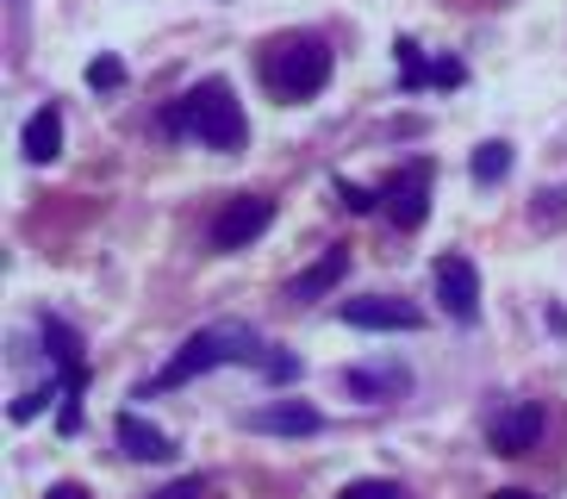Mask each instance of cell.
<instances>
[{
	"label": "cell",
	"mask_w": 567,
	"mask_h": 499,
	"mask_svg": "<svg viewBox=\"0 0 567 499\" xmlns=\"http://www.w3.org/2000/svg\"><path fill=\"white\" fill-rule=\"evenodd\" d=\"M262 368L268 363V344L256 325H237V318H218V325H206V332H194L175 356L163 363V375H151V381L137 387V399L151 394H175V387L200 381V375H213V368Z\"/></svg>",
	"instance_id": "6da1fadb"
},
{
	"label": "cell",
	"mask_w": 567,
	"mask_h": 499,
	"mask_svg": "<svg viewBox=\"0 0 567 499\" xmlns=\"http://www.w3.org/2000/svg\"><path fill=\"white\" fill-rule=\"evenodd\" d=\"M156 132L163 138H194V144H206V150H244L250 119H244V106H237V94H231L225 75H206L200 88H187L182 100H168L163 119H156Z\"/></svg>",
	"instance_id": "7a4b0ae2"
},
{
	"label": "cell",
	"mask_w": 567,
	"mask_h": 499,
	"mask_svg": "<svg viewBox=\"0 0 567 499\" xmlns=\"http://www.w3.org/2000/svg\"><path fill=\"white\" fill-rule=\"evenodd\" d=\"M262 82H268V94H281V100L324 94V82H331V44L312 38V32L275 38V44L262 50Z\"/></svg>",
	"instance_id": "3957f363"
},
{
	"label": "cell",
	"mask_w": 567,
	"mask_h": 499,
	"mask_svg": "<svg viewBox=\"0 0 567 499\" xmlns=\"http://www.w3.org/2000/svg\"><path fill=\"white\" fill-rule=\"evenodd\" d=\"M38 332H44V349H51V363H56V387H63V431H75V425H82V387H87L82 337L51 313L38 318Z\"/></svg>",
	"instance_id": "277c9868"
},
{
	"label": "cell",
	"mask_w": 567,
	"mask_h": 499,
	"mask_svg": "<svg viewBox=\"0 0 567 499\" xmlns=\"http://www.w3.org/2000/svg\"><path fill=\"white\" fill-rule=\"evenodd\" d=\"M268 225H275V200L268 194H237V200H225L218 218H213V249H250Z\"/></svg>",
	"instance_id": "5b68a950"
},
{
	"label": "cell",
	"mask_w": 567,
	"mask_h": 499,
	"mask_svg": "<svg viewBox=\"0 0 567 499\" xmlns=\"http://www.w3.org/2000/svg\"><path fill=\"white\" fill-rule=\"evenodd\" d=\"M337 381H343L350 399H362V406H386V399L412 394V368H405L400 356H381V363H350Z\"/></svg>",
	"instance_id": "8992f818"
},
{
	"label": "cell",
	"mask_w": 567,
	"mask_h": 499,
	"mask_svg": "<svg viewBox=\"0 0 567 499\" xmlns=\"http://www.w3.org/2000/svg\"><path fill=\"white\" fill-rule=\"evenodd\" d=\"M436 299H443V313L455 325H474L481 318V268L467 263L462 249H450L443 263H436Z\"/></svg>",
	"instance_id": "52a82bcc"
},
{
	"label": "cell",
	"mask_w": 567,
	"mask_h": 499,
	"mask_svg": "<svg viewBox=\"0 0 567 499\" xmlns=\"http://www.w3.org/2000/svg\"><path fill=\"white\" fill-rule=\"evenodd\" d=\"M431 182H436V169L412 163L405 175H393V182L381 187V206H386V218H393L400 232H417V225H424V213H431Z\"/></svg>",
	"instance_id": "ba28073f"
},
{
	"label": "cell",
	"mask_w": 567,
	"mask_h": 499,
	"mask_svg": "<svg viewBox=\"0 0 567 499\" xmlns=\"http://www.w3.org/2000/svg\"><path fill=\"white\" fill-rule=\"evenodd\" d=\"M337 318H343V325H355V332H417V325H424V313H417L412 299H393V294L343 299V306H337Z\"/></svg>",
	"instance_id": "9c48e42d"
},
{
	"label": "cell",
	"mask_w": 567,
	"mask_h": 499,
	"mask_svg": "<svg viewBox=\"0 0 567 499\" xmlns=\"http://www.w3.org/2000/svg\"><path fill=\"white\" fill-rule=\"evenodd\" d=\"M543 425H549V413H543L536 399H517V406H505V413L486 425V444L499 449V456H530V449L543 444Z\"/></svg>",
	"instance_id": "30bf717a"
},
{
	"label": "cell",
	"mask_w": 567,
	"mask_h": 499,
	"mask_svg": "<svg viewBox=\"0 0 567 499\" xmlns=\"http://www.w3.org/2000/svg\"><path fill=\"white\" fill-rule=\"evenodd\" d=\"M244 425H250L256 437H318L324 431V413L306 406V399H268V406L244 413Z\"/></svg>",
	"instance_id": "8fae6325"
},
{
	"label": "cell",
	"mask_w": 567,
	"mask_h": 499,
	"mask_svg": "<svg viewBox=\"0 0 567 499\" xmlns=\"http://www.w3.org/2000/svg\"><path fill=\"white\" fill-rule=\"evenodd\" d=\"M19 150H25V163H56V156H63V106H56V100H44V106L25 119Z\"/></svg>",
	"instance_id": "7c38bea8"
},
{
	"label": "cell",
	"mask_w": 567,
	"mask_h": 499,
	"mask_svg": "<svg viewBox=\"0 0 567 499\" xmlns=\"http://www.w3.org/2000/svg\"><path fill=\"white\" fill-rule=\"evenodd\" d=\"M343 275H350V249H343V244H331V249H324V256H318L312 268H306V275H293L287 299H293V306H312V299H324L337 282H343Z\"/></svg>",
	"instance_id": "4fadbf2b"
},
{
	"label": "cell",
	"mask_w": 567,
	"mask_h": 499,
	"mask_svg": "<svg viewBox=\"0 0 567 499\" xmlns=\"http://www.w3.org/2000/svg\"><path fill=\"white\" fill-rule=\"evenodd\" d=\"M113 437H118V449H125L132 462H168V456H175V444H168V431H156L151 418H137V413H118Z\"/></svg>",
	"instance_id": "5bb4252c"
},
{
	"label": "cell",
	"mask_w": 567,
	"mask_h": 499,
	"mask_svg": "<svg viewBox=\"0 0 567 499\" xmlns=\"http://www.w3.org/2000/svg\"><path fill=\"white\" fill-rule=\"evenodd\" d=\"M517 150L505 144V138H486V144H474V156H467V175H474V187H499L505 175H512Z\"/></svg>",
	"instance_id": "9a60e30c"
},
{
	"label": "cell",
	"mask_w": 567,
	"mask_h": 499,
	"mask_svg": "<svg viewBox=\"0 0 567 499\" xmlns=\"http://www.w3.org/2000/svg\"><path fill=\"white\" fill-rule=\"evenodd\" d=\"M393 57H400V88H405V94H424V88H431L424 44H417V38H400V44H393Z\"/></svg>",
	"instance_id": "2e32d148"
},
{
	"label": "cell",
	"mask_w": 567,
	"mask_h": 499,
	"mask_svg": "<svg viewBox=\"0 0 567 499\" xmlns=\"http://www.w3.org/2000/svg\"><path fill=\"white\" fill-rule=\"evenodd\" d=\"M530 218L536 225H567V187H543V194H536V206H530Z\"/></svg>",
	"instance_id": "e0dca14e"
},
{
	"label": "cell",
	"mask_w": 567,
	"mask_h": 499,
	"mask_svg": "<svg viewBox=\"0 0 567 499\" xmlns=\"http://www.w3.org/2000/svg\"><path fill=\"white\" fill-rule=\"evenodd\" d=\"M87 88H94V94L125 88V63H118V57H94V63H87Z\"/></svg>",
	"instance_id": "ac0fdd59"
},
{
	"label": "cell",
	"mask_w": 567,
	"mask_h": 499,
	"mask_svg": "<svg viewBox=\"0 0 567 499\" xmlns=\"http://www.w3.org/2000/svg\"><path fill=\"white\" fill-rule=\"evenodd\" d=\"M337 206H350V213H374V206H381V194H368V187H355V182H343V175H337Z\"/></svg>",
	"instance_id": "d6986e66"
},
{
	"label": "cell",
	"mask_w": 567,
	"mask_h": 499,
	"mask_svg": "<svg viewBox=\"0 0 567 499\" xmlns=\"http://www.w3.org/2000/svg\"><path fill=\"white\" fill-rule=\"evenodd\" d=\"M337 499H405V487L400 481H350Z\"/></svg>",
	"instance_id": "ffe728a7"
},
{
	"label": "cell",
	"mask_w": 567,
	"mask_h": 499,
	"mask_svg": "<svg viewBox=\"0 0 567 499\" xmlns=\"http://www.w3.org/2000/svg\"><path fill=\"white\" fill-rule=\"evenodd\" d=\"M262 375H268V381H275V387H281V381H293V375H300V356H287V349H268Z\"/></svg>",
	"instance_id": "44dd1931"
},
{
	"label": "cell",
	"mask_w": 567,
	"mask_h": 499,
	"mask_svg": "<svg viewBox=\"0 0 567 499\" xmlns=\"http://www.w3.org/2000/svg\"><path fill=\"white\" fill-rule=\"evenodd\" d=\"M462 82H467L462 57H436V63H431V88H462Z\"/></svg>",
	"instance_id": "7402d4cb"
},
{
	"label": "cell",
	"mask_w": 567,
	"mask_h": 499,
	"mask_svg": "<svg viewBox=\"0 0 567 499\" xmlns=\"http://www.w3.org/2000/svg\"><path fill=\"white\" fill-rule=\"evenodd\" d=\"M200 493H206V481H200V475H187V481L163 487V493H156V499H200Z\"/></svg>",
	"instance_id": "603a6c76"
},
{
	"label": "cell",
	"mask_w": 567,
	"mask_h": 499,
	"mask_svg": "<svg viewBox=\"0 0 567 499\" xmlns=\"http://www.w3.org/2000/svg\"><path fill=\"white\" fill-rule=\"evenodd\" d=\"M44 499H87V487H75V481H56Z\"/></svg>",
	"instance_id": "cb8c5ba5"
},
{
	"label": "cell",
	"mask_w": 567,
	"mask_h": 499,
	"mask_svg": "<svg viewBox=\"0 0 567 499\" xmlns=\"http://www.w3.org/2000/svg\"><path fill=\"white\" fill-rule=\"evenodd\" d=\"M493 499H536V493H524V487H499Z\"/></svg>",
	"instance_id": "d4e9b609"
}]
</instances>
